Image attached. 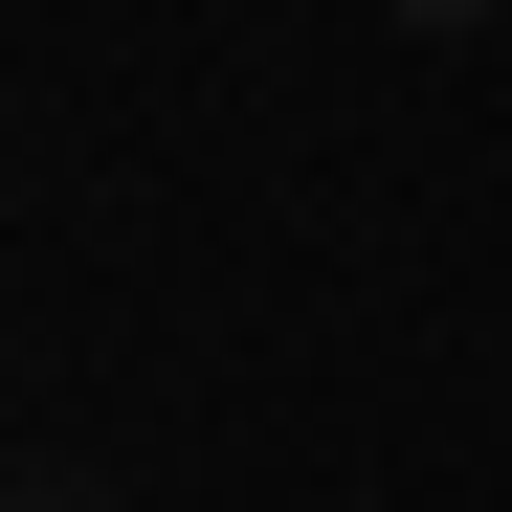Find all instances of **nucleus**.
Returning <instances> with one entry per match:
<instances>
[{
	"instance_id": "f257e3e1",
	"label": "nucleus",
	"mask_w": 512,
	"mask_h": 512,
	"mask_svg": "<svg viewBox=\"0 0 512 512\" xmlns=\"http://www.w3.org/2000/svg\"><path fill=\"white\" fill-rule=\"evenodd\" d=\"M401 23H423V45H468V23H490V0H401Z\"/></svg>"
},
{
	"instance_id": "f03ea898",
	"label": "nucleus",
	"mask_w": 512,
	"mask_h": 512,
	"mask_svg": "<svg viewBox=\"0 0 512 512\" xmlns=\"http://www.w3.org/2000/svg\"><path fill=\"white\" fill-rule=\"evenodd\" d=\"M0 512H90V490H67V468H23V490H0Z\"/></svg>"
}]
</instances>
